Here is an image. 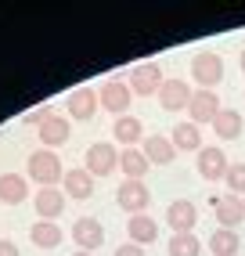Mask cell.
Masks as SVG:
<instances>
[{"label": "cell", "instance_id": "cell-10", "mask_svg": "<svg viewBox=\"0 0 245 256\" xmlns=\"http://www.w3.org/2000/svg\"><path fill=\"white\" fill-rule=\"evenodd\" d=\"M166 224L173 234H191L198 224V210H195V202H188V198H177V202H170L166 206Z\"/></svg>", "mask_w": 245, "mask_h": 256}, {"label": "cell", "instance_id": "cell-31", "mask_svg": "<svg viewBox=\"0 0 245 256\" xmlns=\"http://www.w3.org/2000/svg\"><path fill=\"white\" fill-rule=\"evenodd\" d=\"M238 65H242V72H245V47L238 50Z\"/></svg>", "mask_w": 245, "mask_h": 256}, {"label": "cell", "instance_id": "cell-9", "mask_svg": "<svg viewBox=\"0 0 245 256\" xmlns=\"http://www.w3.org/2000/svg\"><path fill=\"white\" fill-rule=\"evenodd\" d=\"M68 238L76 242V249L94 252V249H101V242H104V228H101L98 216H80L76 224H72V231H68Z\"/></svg>", "mask_w": 245, "mask_h": 256}, {"label": "cell", "instance_id": "cell-6", "mask_svg": "<svg viewBox=\"0 0 245 256\" xmlns=\"http://www.w3.org/2000/svg\"><path fill=\"white\" fill-rule=\"evenodd\" d=\"M116 166H119V152H116V144H108V141H94L90 148H86V162H83V170H86L90 177H112Z\"/></svg>", "mask_w": 245, "mask_h": 256}, {"label": "cell", "instance_id": "cell-21", "mask_svg": "<svg viewBox=\"0 0 245 256\" xmlns=\"http://www.w3.org/2000/svg\"><path fill=\"white\" fill-rule=\"evenodd\" d=\"M112 134H116V141L122 148H134L137 141L144 138V119H137V116H119L116 123H112Z\"/></svg>", "mask_w": 245, "mask_h": 256}, {"label": "cell", "instance_id": "cell-28", "mask_svg": "<svg viewBox=\"0 0 245 256\" xmlns=\"http://www.w3.org/2000/svg\"><path fill=\"white\" fill-rule=\"evenodd\" d=\"M50 116H54V108H50V105H40V108H32L29 116H26V123H44V119H50Z\"/></svg>", "mask_w": 245, "mask_h": 256}, {"label": "cell", "instance_id": "cell-1", "mask_svg": "<svg viewBox=\"0 0 245 256\" xmlns=\"http://www.w3.org/2000/svg\"><path fill=\"white\" fill-rule=\"evenodd\" d=\"M29 180H36L40 188H58V180H65V166L58 159V152L40 148L29 156Z\"/></svg>", "mask_w": 245, "mask_h": 256}, {"label": "cell", "instance_id": "cell-3", "mask_svg": "<svg viewBox=\"0 0 245 256\" xmlns=\"http://www.w3.org/2000/svg\"><path fill=\"white\" fill-rule=\"evenodd\" d=\"M191 80H195L198 90H216V83L224 80V62L213 50H198L191 58Z\"/></svg>", "mask_w": 245, "mask_h": 256}, {"label": "cell", "instance_id": "cell-4", "mask_svg": "<svg viewBox=\"0 0 245 256\" xmlns=\"http://www.w3.org/2000/svg\"><path fill=\"white\" fill-rule=\"evenodd\" d=\"M130 90H134V98H148V94H155L159 98V90H162V65L159 62H141V65H134L130 69Z\"/></svg>", "mask_w": 245, "mask_h": 256}, {"label": "cell", "instance_id": "cell-26", "mask_svg": "<svg viewBox=\"0 0 245 256\" xmlns=\"http://www.w3.org/2000/svg\"><path fill=\"white\" fill-rule=\"evenodd\" d=\"M166 252L170 256H202V238L195 231H191V234H173Z\"/></svg>", "mask_w": 245, "mask_h": 256}, {"label": "cell", "instance_id": "cell-30", "mask_svg": "<svg viewBox=\"0 0 245 256\" xmlns=\"http://www.w3.org/2000/svg\"><path fill=\"white\" fill-rule=\"evenodd\" d=\"M0 256H18V246L11 238H0Z\"/></svg>", "mask_w": 245, "mask_h": 256}, {"label": "cell", "instance_id": "cell-19", "mask_svg": "<svg viewBox=\"0 0 245 256\" xmlns=\"http://www.w3.org/2000/svg\"><path fill=\"white\" fill-rule=\"evenodd\" d=\"M141 152L148 156V162H152V166H170L173 159H177V148H173V141H170V138H162V134H148Z\"/></svg>", "mask_w": 245, "mask_h": 256}, {"label": "cell", "instance_id": "cell-17", "mask_svg": "<svg viewBox=\"0 0 245 256\" xmlns=\"http://www.w3.org/2000/svg\"><path fill=\"white\" fill-rule=\"evenodd\" d=\"M126 234H130V242H134V246H144V249H148L155 238H159V220L148 216V213L130 216V220H126Z\"/></svg>", "mask_w": 245, "mask_h": 256}, {"label": "cell", "instance_id": "cell-5", "mask_svg": "<svg viewBox=\"0 0 245 256\" xmlns=\"http://www.w3.org/2000/svg\"><path fill=\"white\" fill-rule=\"evenodd\" d=\"M116 202H119V210H126L130 216H141L152 206V192H148L144 180H122L116 188Z\"/></svg>", "mask_w": 245, "mask_h": 256}, {"label": "cell", "instance_id": "cell-20", "mask_svg": "<svg viewBox=\"0 0 245 256\" xmlns=\"http://www.w3.org/2000/svg\"><path fill=\"white\" fill-rule=\"evenodd\" d=\"M26 198H29V180L22 174H0V202L22 206Z\"/></svg>", "mask_w": 245, "mask_h": 256}, {"label": "cell", "instance_id": "cell-7", "mask_svg": "<svg viewBox=\"0 0 245 256\" xmlns=\"http://www.w3.org/2000/svg\"><path fill=\"white\" fill-rule=\"evenodd\" d=\"M98 108H101V101H98L94 87H76L65 98V112H68V119H76V123H90Z\"/></svg>", "mask_w": 245, "mask_h": 256}, {"label": "cell", "instance_id": "cell-14", "mask_svg": "<svg viewBox=\"0 0 245 256\" xmlns=\"http://www.w3.org/2000/svg\"><path fill=\"white\" fill-rule=\"evenodd\" d=\"M36 134H40V144L44 148H62L68 138H72V123H68L65 116H50V119H44V123L36 126Z\"/></svg>", "mask_w": 245, "mask_h": 256}, {"label": "cell", "instance_id": "cell-24", "mask_svg": "<svg viewBox=\"0 0 245 256\" xmlns=\"http://www.w3.org/2000/svg\"><path fill=\"white\" fill-rule=\"evenodd\" d=\"M213 130H216L220 141H238V138H242V112L220 108V116L213 119Z\"/></svg>", "mask_w": 245, "mask_h": 256}, {"label": "cell", "instance_id": "cell-33", "mask_svg": "<svg viewBox=\"0 0 245 256\" xmlns=\"http://www.w3.org/2000/svg\"><path fill=\"white\" fill-rule=\"evenodd\" d=\"M242 202H245V198H242Z\"/></svg>", "mask_w": 245, "mask_h": 256}, {"label": "cell", "instance_id": "cell-27", "mask_svg": "<svg viewBox=\"0 0 245 256\" xmlns=\"http://www.w3.org/2000/svg\"><path fill=\"white\" fill-rule=\"evenodd\" d=\"M224 184H227V195L245 198V162H231V170H227Z\"/></svg>", "mask_w": 245, "mask_h": 256}, {"label": "cell", "instance_id": "cell-23", "mask_svg": "<svg viewBox=\"0 0 245 256\" xmlns=\"http://www.w3.org/2000/svg\"><path fill=\"white\" fill-rule=\"evenodd\" d=\"M173 148L177 152H202L206 144H202V130L195 126V123H177L173 126Z\"/></svg>", "mask_w": 245, "mask_h": 256}, {"label": "cell", "instance_id": "cell-32", "mask_svg": "<svg viewBox=\"0 0 245 256\" xmlns=\"http://www.w3.org/2000/svg\"><path fill=\"white\" fill-rule=\"evenodd\" d=\"M72 256H94V252H83V249H76V252H72Z\"/></svg>", "mask_w": 245, "mask_h": 256}, {"label": "cell", "instance_id": "cell-16", "mask_svg": "<svg viewBox=\"0 0 245 256\" xmlns=\"http://www.w3.org/2000/svg\"><path fill=\"white\" fill-rule=\"evenodd\" d=\"M62 192L68 198H76V202H86L94 195V177L86 174L83 166H72V170H65V180H62Z\"/></svg>", "mask_w": 245, "mask_h": 256}, {"label": "cell", "instance_id": "cell-13", "mask_svg": "<svg viewBox=\"0 0 245 256\" xmlns=\"http://www.w3.org/2000/svg\"><path fill=\"white\" fill-rule=\"evenodd\" d=\"M195 166H198L202 180H224V177H227V170H231V162H227V156H224V152H220L216 144H206V148L198 152Z\"/></svg>", "mask_w": 245, "mask_h": 256}, {"label": "cell", "instance_id": "cell-11", "mask_svg": "<svg viewBox=\"0 0 245 256\" xmlns=\"http://www.w3.org/2000/svg\"><path fill=\"white\" fill-rule=\"evenodd\" d=\"M65 202H68V195L62 188H40V192L32 195V210H36L40 220H54L58 224V216L65 213Z\"/></svg>", "mask_w": 245, "mask_h": 256}, {"label": "cell", "instance_id": "cell-18", "mask_svg": "<svg viewBox=\"0 0 245 256\" xmlns=\"http://www.w3.org/2000/svg\"><path fill=\"white\" fill-rule=\"evenodd\" d=\"M29 242L36 249H58L65 242V231H62V224H54V220H36V224L29 228Z\"/></svg>", "mask_w": 245, "mask_h": 256}, {"label": "cell", "instance_id": "cell-25", "mask_svg": "<svg viewBox=\"0 0 245 256\" xmlns=\"http://www.w3.org/2000/svg\"><path fill=\"white\" fill-rule=\"evenodd\" d=\"M238 249H242V238H238V231H227V228H220V231H213V234H209V252H213V256H238Z\"/></svg>", "mask_w": 245, "mask_h": 256}, {"label": "cell", "instance_id": "cell-22", "mask_svg": "<svg viewBox=\"0 0 245 256\" xmlns=\"http://www.w3.org/2000/svg\"><path fill=\"white\" fill-rule=\"evenodd\" d=\"M148 156L141 148H122L119 152V170H122V177L126 180H144V174H148Z\"/></svg>", "mask_w": 245, "mask_h": 256}, {"label": "cell", "instance_id": "cell-2", "mask_svg": "<svg viewBox=\"0 0 245 256\" xmlns=\"http://www.w3.org/2000/svg\"><path fill=\"white\" fill-rule=\"evenodd\" d=\"M98 101H101V108L104 112H112L116 119L119 116H130V101H134V90H130V83L126 80H104L101 87H98Z\"/></svg>", "mask_w": 245, "mask_h": 256}, {"label": "cell", "instance_id": "cell-15", "mask_svg": "<svg viewBox=\"0 0 245 256\" xmlns=\"http://www.w3.org/2000/svg\"><path fill=\"white\" fill-rule=\"evenodd\" d=\"M213 210H216L220 228H227V231H238V224L245 220V202L238 195H216L213 198Z\"/></svg>", "mask_w": 245, "mask_h": 256}, {"label": "cell", "instance_id": "cell-12", "mask_svg": "<svg viewBox=\"0 0 245 256\" xmlns=\"http://www.w3.org/2000/svg\"><path fill=\"white\" fill-rule=\"evenodd\" d=\"M191 83L188 80H166L162 83V90H159V105L166 108V112H188V105H191Z\"/></svg>", "mask_w": 245, "mask_h": 256}, {"label": "cell", "instance_id": "cell-29", "mask_svg": "<svg viewBox=\"0 0 245 256\" xmlns=\"http://www.w3.org/2000/svg\"><path fill=\"white\" fill-rule=\"evenodd\" d=\"M112 256H144V246H134V242H122V246H116V252Z\"/></svg>", "mask_w": 245, "mask_h": 256}, {"label": "cell", "instance_id": "cell-8", "mask_svg": "<svg viewBox=\"0 0 245 256\" xmlns=\"http://www.w3.org/2000/svg\"><path fill=\"white\" fill-rule=\"evenodd\" d=\"M220 94L216 90H195L191 94V105H188V123H195V126H202V123H213V119L220 116Z\"/></svg>", "mask_w": 245, "mask_h": 256}]
</instances>
